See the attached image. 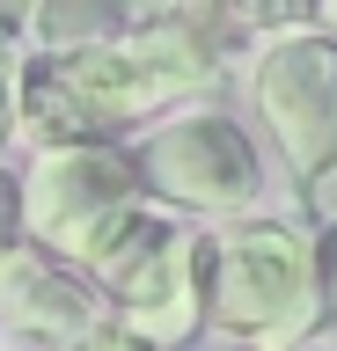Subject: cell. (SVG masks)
<instances>
[{
  "label": "cell",
  "mask_w": 337,
  "mask_h": 351,
  "mask_svg": "<svg viewBox=\"0 0 337 351\" xmlns=\"http://www.w3.org/2000/svg\"><path fill=\"white\" fill-rule=\"evenodd\" d=\"M15 73H23V15H0V147L15 139Z\"/></svg>",
  "instance_id": "10"
},
{
  "label": "cell",
  "mask_w": 337,
  "mask_h": 351,
  "mask_svg": "<svg viewBox=\"0 0 337 351\" xmlns=\"http://www.w3.org/2000/svg\"><path fill=\"white\" fill-rule=\"evenodd\" d=\"M154 110H161L154 81L117 44H103V51H23V73H15V132L37 154L117 147Z\"/></svg>",
  "instance_id": "2"
},
{
  "label": "cell",
  "mask_w": 337,
  "mask_h": 351,
  "mask_svg": "<svg viewBox=\"0 0 337 351\" xmlns=\"http://www.w3.org/2000/svg\"><path fill=\"white\" fill-rule=\"evenodd\" d=\"M249 110L301 191L337 176V37H323L315 15L249 44Z\"/></svg>",
  "instance_id": "6"
},
{
  "label": "cell",
  "mask_w": 337,
  "mask_h": 351,
  "mask_svg": "<svg viewBox=\"0 0 337 351\" xmlns=\"http://www.w3.org/2000/svg\"><path fill=\"white\" fill-rule=\"evenodd\" d=\"M315 285H323V300H330V315H337V219L315 227Z\"/></svg>",
  "instance_id": "13"
},
{
  "label": "cell",
  "mask_w": 337,
  "mask_h": 351,
  "mask_svg": "<svg viewBox=\"0 0 337 351\" xmlns=\"http://www.w3.org/2000/svg\"><path fill=\"white\" fill-rule=\"evenodd\" d=\"M15 249H30L23 241V183H15V169H0V263Z\"/></svg>",
  "instance_id": "11"
},
{
  "label": "cell",
  "mask_w": 337,
  "mask_h": 351,
  "mask_svg": "<svg viewBox=\"0 0 337 351\" xmlns=\"http://www.w3.org/2000/svg\"><path fill=\"white\" fill-rule=\"evenodd\" d=\"M315 29H323V37H337V0H330V8H315Z\"/></svg>",
  "instance_id": "14"
},
{
  "label": "cell",
  "mask_w": 337,
  "mask_h": 351,
  "mask_svg": "<svg viewBox=\"0 0 337 351\" xmlns=\"http://www.w3.org/2000/svg\"><path fill=\"white\" fill-rule=\"evenodd\" d=\"M293 351H337V344H323V337H315V344H293Z\"/></svg>",
  "instance_id": "15"
},
{
  "label": "cell",
  "mask_w": 337,
  "mask_h": 351,
  "mask_svg": "<svg viewBox=\"0 0 337 351\" xmlns=\"http://www.w3.org/2000/svg\"><path fill=\"white\" fill-rule=\"evenodd\" d=\"M8 351H30V344H8Z\"/></svg>",
  "instance_id": "16"
},
{
  "label": "cell",
  "mask_w": 337,
  "mask_h": 351,
  "mask_svg": "<svg viewBox=\"0 0 337 351\" xmlns=\"http://www.w3.org/2000/svg\"><path fill=\"white\" fill-rule=\"evenodd\" d=\"M15 183H23V241L37 256L81 271V278H89V263L147 213L125 147L30 154V169L15 176Z\"/></svg>",
  "instance_id": "5"
},
{
  "label": "cell",
  "mask_w": 337,
  "mask_h": 351,
  "mask_svg": "<svg viewBox=\"0 0 337 351\" xmlns=\"http://www.w3.org/2000/svg\"><path fill=\"white\" fill-rule=\"evenodd\" d=\"M139 176V197L147 205H176V213H205V219H249L257 197H264V154L227 110H191L183 103L176 117L147 125L125 147Z\"/></svg>",
  "instance_id": "4"
},
{
  "label": "cell",
  "mask_w": 337,
  "mask_h": 351,
  "mask_svg": "<svg viewBox=\"0 0 337 351\" xmlns=\"http://www.w3.org/2000/svg\"><path fill=\"white\" fill-rule=\"evenodd\" d=\"M117 51L154 81L161 103H191V95L227 81V66L249 51V29L235 8H205V0H191V8H139L125 22Z\"/></svg>",
  "instance_id": "7"
},
{
  "label": "cell",
  "mask_w": 337,
  "mask_h": 351,
  "mask_svg": "<svg viewBox=\"0 0 337 351\" xmlns=\"http://www.w3.org/2000/svg\"><path fill=\"white\" fill-rule=\"evenodd\" d=\"M132 8H103V0H45L23 15V51H103L125 37Z\"/></svg>",
  "instance_id": "9"
},
{
  "label": "cell",
  "mask_w": 337,
  "mask_h": 351,
  "mask_svg": "<svg viewBox=\"0 0 337 351\" xmlns=\"http://www.w3.org/2000/svg\"><path fill=\"white\" fill-rule=\"evenodd\" d=\"M323 322L330 300L315 285V227L249 213L205 234V329L257 351H293L315 344Z\"/></svg>",
  "instance_id": "1"
},
{
  "label": "cell",
  "mask_w": 337,
  "mask_h": 351,
  "mask_svg": "<svg viewBox=\"0 0 337 351\" xmlns=\"http://www.w3.org/2000/svg\"><path fill=\"white\" fill-rule=\"evenodd\" d=\"M95 307L147 337L154 351H176L205 329V234L176 227L169 213H147L89 263Z\"/></svg>",
  "instance_id": "3"
},
{
  "label": "cell",
  "mask_w": 337,
  "mask_h": 351,
  "mask_svg": "<svg viewBox=\"0 0 337 351\" xmlns=\"http://www.w3.org/2000/svg\"><path fill=\"white\" fill-rule=\"evenodd\" d=\"M73 351H154V344H147V337H132L125 322H111V315H95V322H89V337H81Z\"/></svg>",
  "instance_id": "12"
},
{
  "label": "cell",
  "mask_w": 337,
  "mask_h": 351,
  "mask_svg": "<svg viewBox=\"0 0 337 351\" xmlns=\"http://www.w3.org/2000/svg\"><path fill=\"white\" fill-rule=\"evenodd\" d=\"M103 315L95 307V285L67 263L37 256V249H15L0 263V329H15V344L30 351H73L89 337V322Z\"/></svg>",
  "instance_id": "8"
}]
</instances>
